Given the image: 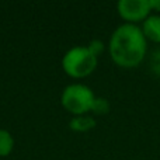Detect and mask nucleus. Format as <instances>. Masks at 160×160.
Here are the masks:
<instances>
[{
	"instance_id": "obj_1",
	"label": "nucleus",
	"mask_w": 160,
	"mask_h": 160,
	"mask_svg": "<svg viewBox=\"0 0 160 160\" xmlns=\"http://www.w3.org/2000/svg\"><path fill=\"white\" fill-rule=\"evenodd\" d=\"M110 55L118 66L125 69L142 63L148 52V41L138 24L119 25L110 38Z\"/></svg>"
},
{
	"instance_id": "obj_2",
	"label": "nucleus",
	"mask_w": 160,
	"mask_h": 160,
	"mask_svg": "<svg viewBox=\"0 0 160 160\" xmlns=\"http://www.w3.org/2000/svg\"><path fill=\"white\" fill-rule=\"evenodd\" d=\"M62 66L72 78H86L97 68V56L87 47H76L63 56Z\"/></svg>"
},
{
	"instance_id": "obj_3",
	"label": "nucleus",
	"mask_w": 160,
	"mask_h": 160,
	"mask_svg": "<svg viewBox=\"0 0 160 160\" xmlns=\"http://www.w3.org/2000/svg\"><path fill=\"white\" fill-rule=\"evenodd\" d=\"M62 105L69 112L75 115H83V114L91 111L96 101V96L90 87L84 84H70L62 93Z\"/></svg>"
},
{
	"instance_id": "obj_4",
	"label": "nucleus",
	"mask_w": 160,
	"mask_h": 160,
	"mask_svg": "<svg viewBox=\"0 0 160 160\" xmlns=\"http://www.w3.org/2000/svg\"><path fill=\"white\" fill-rule=\"evenodd\" d=\"M117 10L119 17L128 24L143 22L152 14L149 0H119Z\"/></svg>"
},
{
	"instance_id": "obj_5",
	"label": "nucleus",
	"mask_w": 160,
	"mask_h": 160,
	"mask_svg": "<svg viewBox=\"0 0 160 160\" xmlns=\"http://www.w3.org/2000/svg\"><path fill=\"white\" fill-rule=\"evenodd\" d=\"M146 41L160 44V14H150L141 25Z\"/></svg>"
},
{
	"instance_id": "obj_6",
	"label": "nucleus",
	"mask_w": 160,
	"mask_h": 160,
	"mask_svg": "<svg viewBox=\"0 0 160 160\" xmlns=\"http://www.w3.org/2000/svg\"><path fill=\"white\" fill-rule=\"evenodd\" d=\"M94 127H96V121H94L91 117L79 115V117H76V118H73L72 121H70V128H72L73 131L84 132V131H88Z\"/></svg>"
},
{
	"instance_id": "obj_7",
	"label": "nucleus",
	"mask_w": 160,
	"mask_h": 160,
	"mask_svg": "<svg viewBox=\"0 0 160 160\" xmlns=\"http://www.w3.org/2000/svg\"><path fill=\"white\" fill-rule=\"evenodd\" d=\"M13 146H14V141L11 138L10 132L0 129V156L4 158V156L10 155V152L13 150Z\"/></svg>"
},
{
	"instance_id": "obj_8",
	"label": "nucleus",
	"mask_w": 160,
	"mask_h": 160,
	"mask_svg": "<svg viewBox=\"0 0 160 160\" xmlns=\"http://www.w3.org/2000/svg\"><path fill=\"white\" fill-rule=\"evenodd\" d=\"M91 111L96 114H107L110 111V104L105 98L102 97H96V101H94V105L91 108Z\"/></svg>"
},
{
	"instance_id": "obj_9",
	"label": "nucleus",
	"mask_w": 160,
	"mask_h": 160,
	"mask_svg": "<svg viewBox=\"0 0 160 160\" xmlns=\"http://www.w3.org/2000/svg\"><path fill=\"white\" fill-rule=\"evenodd\" d=\"M149 66L153 70V73H156L158 76H160V48L155 49L150 55V61H149Z\"/></svg>"
},
{
	"instance_id": "obj_10",
	"label": "nucleus",
	"mask_w": 160,
	"mask_h": 160,
	"mask_svg": "<svg viewBox=\"0 0 160 160\" xmlns=\"http://www.w3.org/2000/svg\"><path fill=\"white\" fill-rule=\"evenodd\" d=\"M87 48L97 56V58H98V55L102 52V51H104V44H102L100 39H94V41L90 42V45H88Z\"/></svg>"
},
{
	"instance_id": "obj_11",
	"label": "nucleus",
	"mask_w": 160,
	"mask_h": 160,
	"mask_svg": "<svg viewBox=\"0 0 160 160\" xmlns=\"http://www.w3.org/2000/svg\"><path fill=\"white\" fill-rule=\"evenodd\" d=\"M150 4V10L156 11V13H160V0H149Z\"/></svg>"
}]
</instances>
